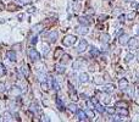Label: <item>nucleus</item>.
Segmentation results:
<instances>
[{"mask_svg": "<svg viewBox=\"0 0 139 122\" xmlns=\"http://www.w3.org/2000/svg\"><path fill=\"white\" fill-rule=\"evenodd\" d=\"M76 42H77V37H76V36H72V34H68V36H66V37L62 39V44H64L65 47H72Z\"/></svg>", "mask_w": 139, "mask_h": 122, "instance_id": "1", "label": "nucleus"}, {"mask_svg": "<svg viewBox=\"0 0 139 122\" xmlns=\"http://www.w3.org/2000/svg\"><path fill=\"white\" fill-rule=\"evenodd\" d=\"M127 45L129 47V49H134V50L139 49V38L135 37V38H132V39H129Z\"/></svg>", "mask_w": 139, "mask_h": 122, "instance_id": "2", "label": "nucleus"}, {"mask_svg": "<svg viewBox=\"0 0 139 122\" xmlns=\"http://www.w3.org/2000/svg\"><path fill=\"white\" fill-rule=\"evenodd\" d=\"M29 59H31L33 62L39 61L40 60V54H39L36 49H31V50H29Z\"/></svg>", "mask_w": 139, "mask_h": 122, "instance_id": "3", "label": "nucleus"}, {"mask_svg": "<svg viewBox=\"0 0 139 122\" xmlns=\"http://www.w3.org/2000/svg\"><path fill=\"white\" fill-rule=\"evenodd\" d=\"M45 37H46V39L49 40V43H55L56 40H57V32H56V31H50Z\"/></svg>", "mask_w": 139, "mask_h": 122, "instance_id": "4", "label": "nucleus"}, {"mask_svg": "<svg viewBox=\"0 0 139 122\" xmlns=\"http://www.w3.org/2000/svg\"><path fill=\"white\" fill-rule=\"evenodd\" d=\"M87 48H88V42L85 40V39H81V42H79V45L77 48V51L78 53H84L87 50Z\"/></svg>", "mask_w": 139, "mask_h": 122, "instance_id": "5", "label": "nucleus"}, {"mask_svg": "<svg viewBox=\"0 0 139 122\" xmlns=\"http://www.w3.org/2000/svg\"><path fill=\"white\" fill-rule=\"evenodd\" d=\"M68 94H70V98L72 99L73 101H77L78 100V95H77V93H76V90H74V88L72 87V84L71 83H68Z\"/></svg>", "mask_w": 139, "mask_h": 122, "instance_id": "6", "label": "nucleus"}, {"mask_svg": "<svg viewBox=\"0 0 139 122\" xmlns=\"http://www.w3.org/2000/svg\"><path fill=\"white\" fill-rule=\"evenodd\" d=\"M10 94L11 95H14V97H20L21 94H22V89L17 87V85H12L11 88H10Z\"/></svg>", "mask_w": 139, "mask_h": 122, "instance_id": "7", "label": "nucleus"}, {"mask_svg": "<svg viewBox=\"0 0 139 122\" xmlns=\"http://www.w3.org/2000/svg\"><path fill=\"white\" fill-rule=\"evenodd\" d=\"M128 40H129V37L126 33H122L120 37H118V43H120L121 45H127L128 44Z\"/></svg>", "mask_w": 139, "mask_h": 122, "instance_id": "8", "label": "nucleus"}, {"mask_svg": "<svg viewBox=\"0 0 139 122\" xmlns=\"http://www.w3.org/2000/svg\"><path fill=\"white\" fill-rule=\"evenodd\" d=\"M84 62H85V60H84L83 57H81V59H78V60H76L73 62V65H72V68L73 70H79L81 67H82V65H83Z\"/></svg>", "mask_w": 139, "mask_h": 122, "instance_id": "9", "label": "nucleus"}, {"mask_svg": "<svg viewBox=\"0 0 139 122\" xmlns=\"http://www.w3.org/2000/svg\"><path fill=\"white\" fill-rule=\"evenodd\" d=\"M118 87H120V89H122V90L128 89V81L126 80V78H121L120 82H118Z\"/></svg>", "mask_w": 139, "mask_h": 122, "instance_id": "10", "label": "nucleus"}, {"mask_svg": "<svg viewBox=\"0 0 139 122\" xmlns=\"http://www.w3.org/2000/svg\"><path fill=\"white\" fill-rule=\"evenodd\" d=\"M77 32L79 33V34H82V36H85V34H88L89 32V29H88V26H79V27H77Z\"/></svg>", "mask_w": 139, "mask_h": 122, "instance_id": "11", "label": "nucleus"}, {"mask_svg": "<svg viewBox=\"0 0 139 122\" xmlns=\"http://www.w3.org/2000/svg\"><path fill=\"white\" fill-rule=\"evenodd\" d=\"M102 89H104L105 93L111 94V93H114V90H115V85L112 84V83H107V84H105V87H104Z\"/></svg>", "mask_w": 139, "mask_h": 122, "instance_id": "12", "label": "nucleus"}, {"mask_svg": "<svg viewBox=\"0 0 139 122\" xmlns=\"http://www.w3.org/2000/svg\"><path fill=\"white\" fill-rule=\"evenodd\" d=\"M77 116H78V120L79 121H87L88 118H87V115H85V111H83V110H79L78 109V111H77Z\"/></svg>", "mask_w": 139, "mask_h": 122, "instance_id": "13", "label": "nucleus"}, {"mask_svg": "<svg viewBox=\"0 0 139 122\" xmlns=\"http://www.w3.org/2000/svg\"><path fill=\"white\" fill-rule=\"evenodd\" d=\"M79 82H81V83H88L89 82V75L88 73H85V72L81 73V75H79Z\"/></svg>", "mask_w": 139, "mask_h": 122, "instance_id": "14", "label": "nucleus"}, {"mask_svg": "<svg viewBox=\"0 0 139 122\" xmlns=\"http://www.w3.org/2000/svg\"><path fill=\"white\" fill-rule=\"evenodd\" d=\"M78 22L81 24H83V26H89L90 24V21H89V19L87 16H81L78 19Z\"/></svg>", "mask_w": 139, "mask_h": 122, "instance_id": "15", "label": "nucleus"}, {"mask_svg": "<svg viewBox=\"0 0 139 122\" xmlns=\"http://www.w3.org/2000/svg\"><path fill=\"white\" fill-rule=\"evenodd\" d=\"M62 55H64V49H61V48H56L55 53H54V59L59 60Z\"/></svg>", "mask_w": 139, "mask_h": 122, "instance_id": "16", "label": "nucleus"}, {"mask_svg": "<svg viewBox=\"0 0 139 122\" xmlns=\"http://www.w3.org/2000/svg\"><path fill=\"white\" fill-rule=\"evenodd\" d=\"M7 57H9V60L12 61V62H16V60H17L16 53H15L14 50H9V51H7Z\"/></svg>", "mask_w": 139, "mask_h": 122, "instance_id": "17", "label": "nucleus"}, {"mask_svg": "<svg viewBox=\"0 0 139 122\" xmlns=\"http://www.w3.org/2000/svg\"><path fill=\"white\" fill-rule=\"evenodd\" d=\"M100 98H101V101L104 104H110V101H111V98H110V97H109V95H107V93H105V92H104V94H101V97H100Z\"/></svg>", "mask_w": 139, "mask_h": 122, "instance_id": "18", "label": "nucleus"}, {"mask_svg": "<svg viewBox=\"0 0 139 122\" xmlns=\"http://www.w3.org/2000/svg\"><path fill=\"white\" fill-rule=\"evenodd\" d=\"M60 60H61V64H62V65H66L67 62H70V60H71V56H70L68 54H64V55L60 57Z\"/></svg>", "mask_w": 139, "mask_h": 122, "instance_id": "19", "label": "nucleus"}, {"mask_svg": "<svg viewBox=\"0 0 139 122\" xmlns=\"http://www.w3.org/2000/svg\"><path fill=\"white\" fill-rule=\"evenodd\" d=\"M93 82H94V84L101 85V84H104V78H102V77H100V76H97V77H94Z\"/></svg>", "mask_w": 139, "mask_h": 122, "instance_id": "20", "label": "nucleus"}, {"mask_svg": "<svg viewBox=\"0 0 139 122\" xmlns=\"http://www.w3.org/2000/svg\"><path fill=\"white\" fill-rule=\"evenodd\" d=\"M55 71L57 72V73L62 75V73H65L66 68L64 67V65H62V64H60V65H56V66H55Z\"/></svg>", "mask_w": 139, "mask_h": 122, "instance_id": "21", "label": "nucleus"}, {"mask_svg": "<svg viewBox=\"0 0 139 122\" xmlns=\"http://www.w3.org/2000/svg\"><path fill=\"white\" fill-rule=\"evenodd\" d=\"M20 71L22 72L23 77H28V75H29V70H28V67H27L26 65L21 66V68H20Z\"/></svg>", "mask_w": 139, "mask_h": 122, "instance_id": "22", "label": "nucleus"}, {"mask_svg": "<svg viewBox=\"0 0 139 122\" xmlns=\"http://www.w3.org/2000/svg\"><path fill=\"white\" fill-rule=\"evenodd\" d=\"M31 111L34 114H38L39 111H40V109H39V106H38L36 103H32L31 104Z\"/></svg>", "mask_w": 139, "mask_h": 122, "instance_id": "23", "label": "nucleus"}, {"mask_svg": "<svg viewBox=\"0 0 139 122\" xmlns=\"http://www.w3.org/2000/svg\"><path fill=\"white\" fill-rule=\"evenodd\" d=\"M3 120H4V121H14V117H12V115L10 112H4Z\"/></svg>", "mask_w": 139, "mask_h": 122, "instance_id": "24", "label": "nucleus"}, {"mask_svg": "<svg viewBox=\"0 0 139 122\" xmlns=\"http://www.w3.org/2000/svg\"><path fill=\"white\" fill-rule=\"evenodd\" d=\"M100 40H101L104 44H107V43H109V40H110V36H109L107 33H105V34H102L101 37H100Z\"/></svg>", "mask_w": 139, "mask_h": 122, "instance_id": "25", "label": "nucleus"}, {"mask_svg": "<svg viewBox=\"0 0 139 122\" xmlns=\"http://www.w3.org/2000/svg\"><path fill=\"white\" fill-rule=\"evenodd\" d=\"M68 110L70 111H71V112H77V111H78V106H77V105H76V104H73V103H71L68 105Z\"/></svg>", "mask_w": 139, "mask_h": 122, "instance_id": "26", "label": "nucleus"}, {"mask_svg": "<svg viewBox=\"0 0 139 122\" xmlns=\"http://www.w3.org/2000/svg\"><path fill=\"white\" fill-rule=\"evenodd\" d=\"M42 49H43V55H46L49 50H50V48H49V44H46V43H43L42 44Z\"/></svg>", "mask_w": 139, "mask_h": 122, "instance_id": "27", "label": "nucleus"}, {"mask_svg": "<svg viewBox=\"0 0 139 122\" xmlns=\"http://www.w3.org/2000/svg\"><path fill=\"white\" fill-rule=\"evenodd\" d=\"M43 27H44V26H43V23H38V24H36V26H33L32 29H33V32L38 33V32H40V31H42Z\"/></svg>", "mask_w": 139, "mask_h": 122, "instance_id": "28", "label": "nucleus"}, {"mask_svg": "<svg viewBox=\"0 0 139 122\" xmlns=\"http://www.w3.org/2000/svg\"><path fill=\"white\" fill-rule=\"evenodd\" d=\"M16 3L19 5H22V6H26V5H29L32 3V0H16Z\"/></svg>", "mask_w": 139, "mask_h": 122, "instance_id": "29", "label": "nucleus"}, {"mask_svg": "<svg viewBox=\"0 0 139 122\" xmlns=\"http://www.w3.org/2000/svg\"><path fill=\"white\" fill-rule=\"evenodd\" d=\"M99 54H100V51L98 50L97 48H92V49H90V55H92L93 57L99 56Z\"/></svg>", "mask_w": 139, "mask_h": 122, "instance_id": "30", "label": "nucleus"}, {"mask_svg": "<svg viewBox=\"0 0 139 122\" xmlns=\"http://www.w3.org/2000/svg\"><path fill=\"white\" fill-rule=\"evenodd\" d=\"M85 115H87V117H89L90 120H93V118L95 117V115H94V112H93L92 109H88V110H85Z\"/></svg>", "mask_w": 139, "mask_h": 122, "instance_id": "31", "label": "nucleus"}, {"mask_svg": "<svg viewBox=\"0 0 139 122\" xmlns=\"http://www.w3.org/2000/svg\"><path fill=\"white\" fill-rule=\"evenodd\" d=\"M115 106L116 108H128V104L125 103V101H117V103L115 104Z\"/></svg>", "mask_w": 139, "mask_h": 122, "instance_id": "32", "label": "nucleus"}, {"mask_svg": "<svg viewBox=\"0 0 139 122\" xmlns=\"http://www.w3.org/2000/svg\"><path fill=\"white\" fill-rule=\"evenodd\" d=\"M118 114L121 116H128V110H127V108H120Z\"/></svg>", "mask_w": 139, "mask_h": 122, "instance_id": "33", "label": "nucleus"}, {"mask_svg": "<svg viewBox=\"0 0 139 122\" xmlns=\"http://www.w3.org/2000/svg\"><path fill=\"white\" fill-rule=\"evenodd\" d=\"M56 103H57V106H59V110H64V103L61 98H56Z\"/></svg>", "mask_w": 139, "mask_h": 122, "instance_id": "34", "label": "nucleus"}, {"mask_svg": "<svg viewBox=\"0 0 139 122\" xmlns=\"http://www.w3.org/2000/svg\"><path fill=\"white\" fill-rule=\"evenodd\" d=\"M40 87H42V90H44V92H48V90H49V84H48L46 82H42Z\"/></svg>", "mask_w": 139, "mask_h": 122, "instance_id": "35", "label": "nucleus"}, {"mask_svg": "<svg viewBox=\"0 0 139 122\" xmlns=\"http://www.w3.org/2000/svg\"><path fill=\"white\" fill-rule=\"evenodd\" d=\"M134 17H135V12L133 11V12H129V14L126 16V19L128 20V21H132V20H134Z\"/></svg>", "mask_w": 139, "mask_h": 122, "instance_id": "36", "label": "nucleus"}, {"mask_svg": "<svg viewBox=\"0 0 139 122\" xmlns=\"http://www.w3.org/2000/svg\"><path fill=\"white\" fill-rule=\"evenodd\" d=\"M105 111H106L107 114H110V115H114V114L116 112V109L115 108H106Z\"/></svg>", "mask_w": 139, "mask_h": 122, "instance_id": "37", "label": "nucleus"}, {"mask_svg": "<svg viewBox=\"0 0 139 122\" xmlns=\"http://www.w3.org/2000/svg\"><path fill=\"white\" fill-rule=\"evenodd\" d=\"M53 85H54V89H55L56 92H59V90H60V85H59V83H57L55 80H53Z\"/></svg>", "mask_w": 139, "mask_h": 122, "instance_id": "38", "label": "nucleus"}, {"mask_svg": "<svg viewBox=\"0 0 139 122\" xmlns=\"http://www.w3.org/2000/svg\"><path fill=\"white\" fill-rule=\"evenodd\" d=\"M7 7H9L10 11H16V10H19V7H17L16 5H14L12 3H11V4H9V6H7Z\"/></svg>", "mask_w": 139, "mask_h": 122, "instance_id": "39", "label": "nucleus"}, {"mask_svg": "<svg viewBox=\"0 0 139 122\" xmlns=\"http://www.w3.org/2000/svg\"><path fill=\"white\" fill-rule=\"evenodd\" d=\"M133 57H134V55H133V54L131 53V54H128V55H127V56L125 57V61H126V62H129V61L132 60Z\"/></svg>", "mask_w": 139, "mask_h": 122, "instance_id": "40", "label": "nucleus"}, {"mask_svg": "<svg viewBox=\"0 0 139 122\" xmlns=\"http://www.w3.org/2000/svg\"><path fill=\"white\" fill-rule=\"evenodd\" d=\"M106 19H107L106 15H100V16H99V21H100V22H104Z\"/></svg>", "mask_w": 139, "mask_h": 122, "instance_id": "41", "label": "nucleus"}, {"mask_svg": "<svg viewBox=\"0 0 139 122\" xmlns=\"http://www.w3.org/2000/svg\"><path fill=\"white\" fill-rule=\"evenodd\" d=\"M98 67H99L98 65H90V66H89V71H92V72H93V71L98 70Z\"/></svg>", "mask_w": 139, "mask_h": 122, "instance_id": "42", "label": "nucleus"}, {"mask_svg": "<svg viewBox=\"0 0 139 122\" xmlns=\"http://www.w3.org/2000/svg\"><path fill=\"white\" fill-rule=\"evenodd\" d=\"M87 105H88L89 109H94V104H93V101H90V100H87Z\"/></svg>", "mask_w": 139, "mask_h": 122, "instance_id": "43", "label": "nucleus"}, {"mask_svg": "<svg viewBox=\"0 0 139 122\" xmlns=\"http://www.w3.org/2000/svg\"><path fill=\"white\" fill-rule=\"evenodd\" d=\"M4 75H5V68L0 65V77H1V76H4Z\"/></svg>", "mask_w": 139, "mask_h": 122, "instance_id": "44", "label": "nucleus"}, {"mask_svg": "<svg viewBox=\"0 0 139 122\" xmlns=\"http://www.w3.org/2000/svg\"><path fill=\"white\" fill-rule=\"evenodd\" d=\"M5 90V84L3 82H0V92H4Z\"/></svg>", "mask_w": 139, "mask_h": 122, "instance_id": "45", "label": "nucleus"}, {"mask_svg": "<svg viewBox=\"0 0 139 122\" xmlns=\"http://www.w3.org/2000/svg\"><path fill=\"white\" fill-rule=\"evenodd\" d=\"M37 39H38L37 37H33L32 39H31V44H33V45H34V44L37 43Z\"/></svg>", "mask_w": 139, "mask_h": 122, "instance_id": "46", "label": "nucleus"}, {"mask_svg": "<svg viewBox=\"0 0 139 122\" xmlns=\"http://www.w3.org/2000/svg\"><path fill=\"white\" fill-rule=\"evenodd\" d=\"M125 19H126V16H125V15H121L120 17H118V20H120V22H121V23H122V22L125 21Z\"/></svg>", "mask_w": 139, "mask_h": 122, "instance_id": "47", "label": "nucleus"}, {"mask_svg": "<svg viewBox=\"0 0 139 122\" xmlns=\"http://www.w3.org/2000/svg\"><path fill=\"white\" fill-rule=\"evenodd\" d=\"M134 32H135V34H137V36H139V24H137V26H135L134 27Z\"/></svg>", "mask_w": 139, "mask_h": 122, "instance_id": "48", "label": "nucleus"}, {"mask_svg": "<svg viewBox=\"0 0 139 122\" xmlns=\"http://www.w3.org/2000/svg\"><path fill=\"white\" fill-rule=\"evenodd\" d=\"M122 33H123V31H122V29H118V31H117V33H116V37H120Z\"/></svg>", "mask_w": 139, "mask_h": 122, "instance_id": "49", "label": "nucleus"}, {"mask_svg": "<svg viewBox=\"0 0 139 122\" xmlns=\"http://www.w3.org/2000/svg\"><path fill=\"white\" fill-rule=\"evenodd\" d=\"M34 11H36V7H29V9H28V12H29V14H33Z\"/></svg>", "mask_w": 139, "mask_h": 122, "instance_id": "50", "label": "nucleus"}, {"mask_svg": "<svg viewBox=\"0 0 139 122\" xmlns=\"http://www.w3.org/2000/svg\"><path fill=\"white\" fill-rule=\"evenodd\" d=\"M104 78H105V80H111V78H110V76L107 75V73H105V75H104Z\"/></svg>", "mask_w": 139, "mask_h": 122, "instance_id": "51", "label": "nucleus"}, {"mask_svg": "<svg viewBox=\"0 0 139 122\" xmlns=\"http://www.w3.org/2000/svg\"><path fill=\"white\" fill-rule=\"evenodd\" d=\"M4 9H5V6L1 4V1H0V10H4Z\"/></svg>", "mask_w": 139, "mask_h": 122, "instance_id": "52", "label": "nucleus"}, {"mask_svg": "<svg viewBox=\"0 0 139 122\" xmlns=\"http://www.w3.org/2000/svg\"><path fill=\"white\" fill-rule=\"evenodd\" d=\"M19 19H20V21H22V19H23V15H22V14L19 15Z\"/></svg>", "mask_w": 139, "mask_h": 122, "instance_id": "53", "label": "nucleus"}, {"mask_svg": "<svg viewBox=\"0 0 139 122\" xmlns=\"http://www.w3.org/2000/svg\"><path fill=\"white\" fill-rule=\"evenodd\" d=\"M137 12H139V4L137 5Z\"/></svg>", "mask_w": 139, "mask_h": 122, "instance_id": "54", "label": "nucleus"}, {"mask_svg": "<svg viewBox=\"0 0 139 122\" xmlns=\"http://www.w3.org/2000/svg\"><path fill=\"white\" fill-rule=\"evenodd\" d=\"M137 59H138V62H139V53H138V55H137Z\"/></svg>", "mask_w": 139, "mask_h": 122, "instance_id": "55", "label": "nucleus"}, {"mask_svg": "<svg viewBox=\"0 0 139 122\" xmlns=\"http://www.w3.org/2000/svg\"><path fill=\"white\" fill-rule=\"evenodd\" d=\"M137 93L139 94V87H138V88H137Z\"/></svg>", "mask_w": 139, "mask_h": 122, "instance_id": "56", "label": "nucleus"}, {"mask_svg": "<svg viewBox=\"0 0 139 122\" xmlns=\"http://www.w3.org/2000/svg\"><path fill=\"white\" fill-rule=\"evenodd\" d=\"M73 1H77V3H78V1H81V0H73Z\"/></svg>", "mask_w": 139, "mask_h": 122, "instance_id": "57", "label": "nucleus"}, {"mask_svg": "<svg viewBox=\"0 0 139 122\" xmlns=\"http://www.w3.org/2000/svg\"><path fill=\"white\" fill-rule=\"evenodd\" d=\"M125 1H131V0H125Z\"/></svg>", "mask_w": 139, "mask_h": 122, "instance_id": "58", "label": "nucleus"}]
</instances>
